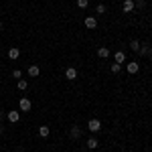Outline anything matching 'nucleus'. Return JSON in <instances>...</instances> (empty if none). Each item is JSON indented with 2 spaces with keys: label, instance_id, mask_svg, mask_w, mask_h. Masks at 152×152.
<instances>
[{
  "label": "nucleus",
  "instance_id": "15",
  "mask_svg": "<svg viewBox=\"0 0 152 152\" xmlns=\"http://www.w3.org/2000/svg\"><path fill=\"white\" fill-rule=\"evenodd\" d=\"M140 41H136V39H134V41H130V49H132V51H140Z\"/></svg>",
  "mask_w": 152,
  "mask_h": 152
},
{
  "label": "nucleus",
  "instance_id": "17",
  "mask_svg": "<svg viewBox=\"0 0 152 152\" xmlns=\"http://www.w3.org/2000/svg\"><path fill=\"white\" fill-rule=\"evenodd\" d=\"M138 53H142V55H148V57H150V55H152V49L148 47V45H144V47H140V51H138Z\"/></svg>",
  "mask_w": 152,
  "mask_h": 152
},
{
  "label": "nucleus",
  "instance_id": "9",
  "mask_svg": "<svg viewBox=\"0 0 152 152\" xmlns=\"http://www.w3.org/2000/svg\"><path fill=\"white\" fill-rule=\"evenodd\" d=\"M69 136L73 138V140H77V138L81 136V130H79V126H71V132H69Z\"/></svg>",
  "mask_w": 152,
  "mask_h": 152
},
{
  "label": "nucleus",
  "instance_id": "8",
  "mask_svg": "<svg viewBox=\"0 0 152 152\" xmlns=\"http://www.w3.org/2000/svg\"><path fill=\"white\" fill-rule=\"evenodd\" d=\"M124 61H126V53H124V51H118L116 55H114V63H120V65H122Z\"/></svg>",
  "mask_w": 152,
  "mask_h": 152
},
{
  "label": "nucleus",
  "instance_id": "7",
  "mask_svg": "<svg viewBox=\"0 0 152 152\" xmlns=\"http://www.w3.org/2000/svg\"><path fill=\"white\" fill-rule=\"evenodd\" d=\"M83 24H85V28H95V26H97V18H95V16H87Z\"/></svg>",
  "mask_w": 152,
  "mask_h": 152
},
{
  "label": "nucleus",
  "instance_id": "4",
  "mask_svg": "<svg viewBox=\"0 0 152 152\" xmlns=\"http://www.w3.org/2000/svg\"><path fill=\"white\" fill-rule=\"evenodd\" d=\"M134 8H136L134 0H124V4H122V10L124 12H134Z\"/></svg>",
  "mask_w": 152,
  "mask_h": 152
},
{
  "label": "nucleus",
  "instance_id": "5",
  "mask_svg": "<svg viewBox=\"0 0 152 152\" xmlns=\"http://www.w3.org/2000/svg\"><path fill=\"white\" fill-rule=\"evenodd\" d=\"M65 77H67L69 81L77 79V69H75V67H67V69H65Z\"/></svg>",
  "mask_w": 152,
  "mask_h": 152
},
{
  "label": "nucleus",
  "instance_id": "18",
  "mask_svg": "<svg viewBox=\"0 0 152 152\" xmlns=\"http://www.w3.org/2000/svg\"><path fill=\"white\" fill-rule=\"evenodd\" d=\"M77 6H79L81 10H85V8L89 6V0H77Z\"/></svg>",
  "mask_w": 152,
  "mask_h": 152
},
{
  "label": "nucleus",
  "instance_id": "1",
  "mask_svg": "<svg viewBox=\"0 0 152 152\" xmlns=\"http://www.w3.org/2000/svg\"><path fill=\"white\" fill-rule=\"evenodd\" d=\"M87 130H89V132H99V130H102V122H99L97 118H91V120L87 122Z\"/></svg>",
  "mask_w": 152,
  "mask_h": 152
},
{
  "label": "nucleus",
  "instance_id": "22",
  "mask_svg": "<svg viewBox=\"0 0 152 152\" xmlns=\"http://www.w3.org/2000/svg\"><path fill=\"white\" fill-rule=\"evenodd\" d=\"M134 4H136V8H144V6H146V2H144V0H136Z\"/></svg>",
  "mask_w": 152,
  "mask_h": 152
},
{
  "label": "nucleus",
  "instance_id": "24",
  "mask_svg": "<svg viewBox=\"0 0 152 152\" xmlns=\"http://www.w3.org/2000/svg\"><path fill=\"white\" fill-rule=\"evenodd\" d=\"M0 28H2V20H0Z\"/></svg>",
  "mask_w": 152,
  "mask_h": 152
},
{
  "label": "nucleus",
  "instance_id": "13",
  "mask_svg": "<svg viewBox=\"0 0 152 152\" xmlns=\"http://www.w3.org/2000/svg\"><path fill=\"white\" fill-rule=\"evenodd\" d=\"M49 132H51V130H49V126H39V136H41V138H47Z\"/></svg>",
  "mask_w": 152,
  "mask_h": 152
},
{
  "label": "nucleus",
  "instance_id": "19",
  "mask_svg": "<svg viewBox=\"0 0 152 152\" xmlns=\"http://www.w3.org/2000/svg\"><path fill=\"white\" fill-rule=\"evenodd\" d=\"M12 77H16V81H18V79H23V71L14 69V71H12Z\"/></svg>",
  "mask_w": 152,
  "mask_h": 152
},
{
  "label": "nucleus",
  "instance_id": "23",
  "mask_svg": "<svg viewBox=\"0 0 152 152\" xmlns=\"http://www.w3.org/2000/svg\"><path fill=\"white\" fill-rule=\"evenodd\" d=\"M0 122H2V112H0Z\"/></svg>",
  "mask_w": 152,
  "mask_h": 152
},
{
  "label": "nucleus",
  "instance_id": "6",
  "mask_svg": "<svg viewBox=\"0 0 152 152\" xmlns=\"http://www.w3.org/2000/svg\"><path fill=\"white\" fill-rule=\"evenodd\" d=\"M126 69H128V73H130V75H134V73H138V71H140V65H138L136 61H130Z\"/></svg>",
  "mask_w": 152,
  "mask_h": 152
},
{
  "label": "nucleus",
  "instance_id": "2",
  "mask_svg": "<svg viewBox=\"0 0 152 152\" xmlns=\"http://www.w3.org/2000/svg\"><path fill=\"white\" fill-rule=\"evenodd\" d=\"M31 107H33V104H31V99H26V97H23V99L18 102V110H20V112H31Z\"/></svg>",
  "mask_w": 152,
  "mask_h": 152
},
{
  "label": "nucleus",
  "instance_id": "3",
  "mask_svg": "<svg viewBox=\"0 0 152 152\" xmlns=\"http://www.w3.org/2000/svg\"><path fill=\"white\" fill-rule=\"evenodd\" d=\"M18 120H20V112H18V110H10V112H8V122H10V124H16Z\"/></svg>",
  "mask_w": 152,
  "mask_h": 152
},
{
  "label": "nucleus",
  "instance_id": "16",
  "mask_svg": "<svg viewBox=\"0 0 152 152\" xmlns=\"http://www.w3.org/2000/svg\"><path fill=\"white\" fill-rule=\"evenodd\" d=\"M87 148H91V150H94V148H97V138H94V136H91V138L87 140Z\"/></svg>",
  "mask_w": 152,
  "mask_h": 152
},
{
  "label": "nucleus",
  "instance_id": "21",
  "mask_svg": "<svg viewBox=\"0 0 152 152\" xmlns=\"http://www.w3.org/2000/svg\"><path fill=\"white\" fill-rule=\"evenodd\" d=\"M95 12H97V14H104V12H105V4H97Z\"/></svg>",
  "mask_w": 152,
  "mask_h": 152
},
{
  "label": "nucleus",
  "instance_id": "10",
  "mask_svg": "<svg viewBox=\"0 0 152 152\" xmlns=\"http://www.w3.org/2000/svg\"><path fill=\"white\" fill-rule=\"evenodd\" d=\"M97 57H99V59H107V57H110V49H107V47H99V49H97Z\"/></svg>",
  "mask_w": 152,
  "mask_h": 152
},
{
  "label": "nucleus",
  "instance_id": "12",
  "mask_svg": "<svg viewBox=\"0 0 152 152\" xmlns=\"http://www.w3.org/2000/svg\"><path fill=\"white\" fill-rule=\"evenodd\" d=\"M28 75H31V77H39V75H41V69H39L37 65H31V67H28Z\"/></svg>",
  "mask_w": 152,
  "mask_h": 152
},
{
  "label": "nucleus",
  "instance_id": "20",
  "mask_svg": "<svg viewBox=\"0 0 152 152\" xmlns=\"http://www.w3.org/2000/svg\"><path fill=\"white\" fill-rule=\"evenodd\" d=\"M120 71H122V65L120 63H114L112 65V73H120Z\"/></svg>",
  "mask_w": 152,
  "mask_h": 152
},
{
  "label": "nucleus",
  "instance_id": "11",
  "mask_svg": "<svg viewBox=\"0 0 152 152\" xmlns=\"http://www.w3.org/2000/svg\"><path fill=\"white\" fill-rule=\"evenodd\" d=\"M18 57H20V49L12 47L10 51H8V59H18Z\"/></svg>",
  "mask_w": 152,
  "mask_h": 152
},
{
  "label": "nucleus",
  "instance_id": "14",
  "mask_svg": "<svg viewBox=\"0 0 152 152\" xmlns=\"http://www.w3.org/2000/svg\"><path fill=\"white\" fill-rule=\"evenodd\" d=\"M16 87H18L20 91H24V89L28 87V83H26V79H18V81H16Z\"/></svg>",
  "mask_w": 152,
  "mask_h": 152
}]
</instances>
